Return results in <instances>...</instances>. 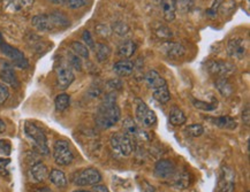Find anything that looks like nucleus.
Here are the masks:
<instances>
[{"label":"nucleus","mask_w":250,"mask_h":192,"mask_svg":"<svg viewBox=\"0 0 250 192\" xmlns=\"http://www.w3.org/2000/svg\"><path fill=\"white\" fill-rule=\"evenodd\" d=\"M120 115L121 113L117 105L116 97L113 95H107V97L104 98L103 103L98 107L95 115V122L101 129H110L118 123Z\"/></svg>","instance_id":"1"},{"label":"nucleus","mask_w":250,"mask_h":192,"mask_svg":"<svg viewBox=\"0 0 250 192\" xmlns=\"http://www.w3.org/2000/svg\"><path fill=\"white\" fill-rule=\"evenodd\" d=\"M32 24L38 32H51L67 29L70 26V22L64 13L55 11L50 14L35 15L32 18Z\"/></svg>","instance_id":"2"},{"label":"nucleus","mask_w":250,"mask_h":192,"mask_svg":"<svg viewBox=\"0 0 250 192\" xmlns=\"http://www.w3.org/2000/svg\"><path fill=\"white\" fill-rule=\"evenodd\" d=\"M24 132H26L27 137L33 142V147L36 148L37 152L43 154V156H49L50 154L48 138H46L44 130L39 128L38 126L33 125L32 122H26V125H24Z\"/></svg>","instance_id":"3"},{"label":"nucleus","mask_w":250,"mask_h":192,"mask_svg":"<svg viewBox=\"0 0 250 192\" xmlns=\"http://www.w3.org/2000/svg\"><path fill=\"white\" fill-rule=\"evenodd\" d=\"M101 181V175L96 168H85L74 173L72 182L76 187H92Z\"/></svg>","instance_id":"4"},{"label":"nucleus","mask_w":250,"mask_h":192,"mask_svg":"<svg viewBox=\"0 0 250 192\" xmlns=\"http://www.w3.org/2000/svg\"><path fill=\"white\" fill-rule=\"evenodd\" d=\"M53 158L59 166H68L73 162L74 154L69 143L64 139H59L53 145Z\"/></svg>","instance_id":"5"},{"label":"nucleus","mask_w":250,"mask_h":192,"mask_svg":"<svg viewBox=\"0 0 250 192\" xmlns=\"http://www.w3.org/2000/svg\"><path fill=\"white\" fill-rule=\"evenodd\" d=\"M111 145L116 152H118L123 157L131 156L133 152V137L126 134V132H117L111 137Z\"/></svg>","instance_id":"6"},{"label":"nucleus","mask_w":250,"mask_h":192,"mask_svg":"<svg viewBox=\"0 0 250 192\" xmlns=\"http://www.w3.org/2000/svg\"><path fill=\"white\" fill-rule=\"evenodd\" d=\"M235 66L226 61L211 60L206 64V70L218 79H228L231 75L235 73Z\"/></svg>","instance_id":"7"},{"label":"nucleus","mask_w":250,"mask_h":192,"mask_svg":"<svg viewBox=\"0 0 250 192\" xmlns=\"http://www.w3.org/2000/svg\"><path fill=\"white\" fill-rule=\"evenodd\" d=\"M0 49H1V52L6 55V57L9 58L12 61H13L15 66L22 68V69H26V68L29 66L27 58L24 57V54L20 51V49L14 48V46H11L6 44L5 42H1L0 43Z\"/></svg>","instance_id":"8"},{"label":"nucleus","mask_w":250,"mask_h":192,"mask_svg":"<svg viewBox=\"0 0 250 192\" xmlns=\"http://www.w3.org/2000/svg\"><path fill=\"white\" fill-rule=\"evenodd\" d=\"M248 48H247L246 39L241 37H235L227 43V54L228 57L235 59V60H242L247 55Z\"/></svg>","instance_id":"9"},{"label":"nucleus","mask_w":250,"mask_h":192,"mask_svg":"<svg viewBox=\"0 0 250 192\" xmlns=\"http://www.w3.org/2000/svg\"><path fill=\"white\" fill-rule=\"evenodd\" d=\"M55 73H57V85L60 90L68 89L70 84L74 82V80H75V76H74V73L69 64H59L55 69Z\"/></svg>","instance_id":"10"},{"label":"nucleus","mask_w":250,"mask_h":192,"mask_svg":"<svg viewBox=\"0 0 250 192\" xmlns=\"http://www.w3.org/2000/svg\"><path fill=\"white\" fill-rule=\"evenodd\" d=\"M235 173H234V170L231 167H223L218 182L219 192H234V189H235Z\"/></svg>","instance_id":"11"},{"label":"nucleus","mask_w":250,"mask_h":192,"mask_svg":"<svg viewBox=\"0 0 250 192\" xmlns=\"http://www.w3.org/2000/svg\"><path fill=\"white\" fill-rule=\"evenodd\" d=\"M136 117L138 122L142 126L149 128V127L155 126L157 123V115L153 111H151L148 105L143 101H138L136 108Z\"/></svg>","instance_id":"12"},{"label":"nucleus","mask_w":250,"mask_h":192,"mask_svg":"<svg viewBox=\"0 0 250 192\" xmlns=\"http://www.w3.org/2000/svg\"><path fill=\"white\" fill-rule=\"evenodd\" d=\"M177 172V167L171 160H159L155 166V175L160 179H172Z\"/></svg>","instance_id":"13"},{"label":"nucleus","mask_w":250,"mask_h":192,"mask_svg":"<svg viewBox=\"0 0 250 192\" xmlns=\"http://www.w3.org/2000/svg\"><path fill=\"white\" fill-rule=\"evenodd\" d=\"M160 49L169 59H180L186 53V48L180 43L165 42Z\"/></svg>","instance_id":"14"},{"label":"nucleus","mask_w":250,"mask_h":192,"mask_svg":"<svg viewBox=\"0 0 250 192\" xmlns=\"http://www.w3.org/2000/svg\"><path fill=\"white\" fill-rule=\"evenodd\" d=\"M144 80H146L148 88H150L151 90H156L166 84V80L163 79L162 75L153 69L147 73V75L144 76Z\"/></svg>","instance_id":"15"},{"label":"nucleus","mask_w":250,"mask_h":192,"mask_svg":"<svg viewBox=\"0 0 250 192\" xmlns=\"http://www.w3.org/2000/svg\"><path fill=\"white\" fill-rule=\"evenodd\" d=\"M162 12L163 17L167 22H172L175 18L177 13V1L175 0H162Z\"/></svg>","instance_id":"16"},{"label":"nucleus","mask_w":250,"mask_h":192,"mask_svg":"<svg viewBox=\"0 0 250 192\" xmlns=\"http://www.w3.org/2000/svg\"><path fill=\"white\" fill-rule=\"evenodd\" d=\"M113 72L120 77H127L131 76L134 72V64L128 60H121L114 64Z\"/></svg>","instance_id":"17"},{"label":"nucleus","mask_w":250,"mask_h":192,"mask_svg":"<svg viewBox=\"0 0 250 192\" xmlns=\"http://www.w3.org/2000/svg\"><path fill=\"white\" fill-rule=\"evenodd\" d=\"M35 0H6L5 8L9 12H21L30 8Z\"/></svg>","instance_id":"18"},{"label":"nucleus","mask_w":250,"mask_h":192,"mask_svg":"<svg viewBox=\"0 0 250 192\" xmlns=\"http://www.w3.org/2000/svg\"><path fill=\"white\" fill-rule=\"evenodd\" d=\"M30 175L35 182H43L45 181L49 176V170L43 162H37L30 169Z\"/></svg>","instance_id":"19"},{"label":"nucleus","mask_w":250,"mask_h":192,"mask_svg":"<svg viewBox=\"0 0 250 192\" xmlns=\"http://www.w3.org/2000/svg\"><path fill=\"white\" fill-rule=\"evenodd\" d=\"M49 179H50L52 184H54L55 187L60 189L66 188L67 183H68L65 173L61 172L59 169H52L51 172L49 173Z\"/></svg>","instance_id":"20"},{"label":"nucleus","mask_w":250,"mask_h":192,"mask_svg":"<svg viewBox=\"0 0 250 192\" xmlns=\"http://www.w3.org/2000/svg\"><path fill=\"white\" fill-rule=\"evenodd\" d=\"M0 79L11 86H14V88H17L18 85L17 75H15L13 68L8 66V64H5L4 68L1 69V72H0Z\"/></svg>","instance_id":"21"},{"label":"nucleus","mask_w":250,"mask_h":192,"mask_svg":"<svg viewBox=\"0 0 250 192\" xmlns=\"http://www.w3.org/2000/svg\"><path fill=\"white\" fill-rule=\"evenodd\" d=\"M136 48H137V45L135 44L133 40H126V42H123L122 44L119 45L118 55L120 58L128 59L131 58L132 55H134Z\"/></svg>","instance_id":"22"},{"label":"nucleus","mask_w":250,"mask_h":192,"mask_svg":"<svg viewBox=\"0 0 250 192\" xmlns=\"http://www.w3.org/2000/svg\"><path fill=\"white\" fill-rule=\"evenodd\" d=\"M211 121L215 126H217L218 128H221V129L234 130V129H236V127H237L236 121L231 116L216 117V119H211Z\"/></svg>","instance_id":"23"},{"label":"nucleus","mask_w":250,"mask_h":192,"mask_svg":"<svg viewBox=\"0 0 250 192\" xmlns=\"http://www.w3.org/2000/svg\"><path fill=\"white\" fill-rule=\"evenodd\" d=\"M96 51V58H97L98 63H105L111 57V53H112V49L107 44H104V43H98L95 48Z\"/></svg>","instance_id":"24"},{"label":"nucleus","mask_w":250,"mask_h":192,"mask_svg":"<svg viewBox=\"0 0 250 192\" xmlns=\"http://www.w3.org/2000/svg\"><path fill=\"white\" fill-rule=\"evenodd\" d=\"M186 121H187V117L180 108H178L177 106L172 108L171 112H169V122H171L172 126L180 127L182 125H184Z\"/></svg>","instance_id":"25"},{"label":"nucleus","mask_w":250,"mask_h":192,"mask_svg":"<svg viewBox=\"0 0 250 192\" xmlns=\"http://www.w3.org/2000/svg\"><path fill=\"white\" fill-rule=\"evenodd\" d=\"M153 99L158 101L159 104H166L168 103L171 99V92L167 84L160 86V88L153 90Z\"/></svg>","instance_id":"26"},{"label":"nucleus","mask_w":250,"mask_h":192,"mask_svg":"<svg viewBox=\"0 0 250 192\" xmlns=\"http://www.w3.org/2000/svg\"><path fill=\"white\" fill-rule=\"evenodd\" d=\"M216 85H217L218 91L220 92V95L224 96V97H230V96L233 95V85L232 83L228 80V79H218Z\"/></svg>","instance_id":"27"},{"label":"nucleus","mask_w":250,"mask_h":192,"mask_svg":"<svg viewBox=\"0 0 250 192\" xmlns=\"http://www.w3.org/2000/svg\"><path fill=\"white\" fill-rule=\"evenodd\" d=\"M69 105H70V97L69 95L67 94L58 95L54 99V106L57 112H64V111H66L67 108L69 107Z\"/></svg>","instance_id":"28"},{"label":"nucleus","mask_w":250,"mask_h":192,"mask_svg":"<svg viewBox=\"0 0 250 192\" xmlns=\"http://www.w3.org/2000/svg\"><path fill=\"white\" fill-rule=\"evenodd\" d=\"M111 30H112V32L120 37H127L131 35V28L128 27L127 23L122 22V21H116V22L112 24Z\"/></svg>","instance_id":"29"},{"label":"nucleus","mask_w":250,"mask_h":192,"mask_svg":"<svg viewBox=\"0 0 250 192\" xmlns=\"http://www.w3.org/2000/svg\"><path fill=\"white\" fill-rule=\"evenodd\" d=\"M70 51L81 59H88L89 55H90L89 54V48L81 42H73L70 44Z\"/></svg>","instance_id":"30"},{"label":"nucleus","mask_w":250,"mask_h":192,"mask_svg":"<svg viewBox=\"0 0 250 192\" xmlns=\"http://www.w3.org/2000/svg\"><path fill=\"white\" fill-rule=\"evenodd\" d=\"M173 179V185L179 189H186L189 185V175L187 173H178L174 175Z\"/></svg>","instance_id":"31"},{"label":"nucleus","mask_w":250,"mask_h":192,"mask_svg":"<svg viewBox=\"0 0 250 192\" xmlns=\"http://www.w3.org/2000/svg\"><path fill=\"white\" fill-rule=\"evenodd\" d=\"M123 129H125L126 134L131 136V137H137L141 132L137 128L136 123H135L134 120H132L131 117H128V119L123 121Z\"/></svg>","instance_id":"32"},{"label":"nucleus","mask_w":250,"mask_h":192,"mask_svg":"<svg viewBox=\"0 0 250 192\" xmlns=\"http://www.w3.org/2000/svg\"><path fill=\"white\" fill-rule=\"evenodd\" d=\"M193 104L197 110L204 111V112H211V111H215L217 108L218 100H216L215 98H212V103H205V101L202 100H194Z\"/></svg>","instance_id":"33"},{"label":"nucleus","mask_w":250,"mask_h":192,"mask_svg":"<svg viewBox=\"0 0 250 192\" xmlns=\"http://www.w3.org/2000/svg\"><path fill=\"white\" fill-rule=\"evenodd\" d=\"M184 131H186V134L189 137H200L204 132V128H203L202 125H199V123H193V125L187 126Z\"/></svg>","instance_id":"34"},{"label":"nucleus","mask_w":250,"mask_h":192,"mask_svg":"<svg viewBox=\"0 0 250 192\" xmlns=\"http://www.w3.org/2000/svg\"><path fill=\"white\" fill-rule=\"evenodd\" d=\"M223 4H224V0H214L211 6L206 9V15H208L210 18H215L217 16L219 9H220L221 5Z\"/></svg>","instance_id":"35"},{"label":"nucleus","mask_w":250,"mask_h":192,"mask_svg":"<svg viewBox=\"0 0 250 192\" xmlns=\"http://www.w3.org/2000/svg\"><path fill=\"white\" fill-rule=\"evenodd\" d=\"M68 64L70 68H74L76 70H82V60L81 58L78 57L76 54H74L72 51L68 52Z\"/></svg>","instance_id":"36"},{"label":"nucleus","mask_w":250,"mask_h":192,"mask_svg":"<svg viewBox=\"0 0 250 192\" xmlns=\"http://www.w3.org/2000/svg\"><path fill=\"white\" fill-rule=\"evenodd\" d=\"M177 1V8L182 13H188L194 7V0H175Z\"/></svg>","instance_id":"37"},{"label":"nucleus","mask_w":250,"mask_h":192,"mask_svg":"<svg viewBox=\"0 0 250 192\" xmlns=\"http://www.w3.org/2000/svg\"><path fill=\"white\" fill-rule=\"evenodd\" d=\"M96 33L98 36L101 37V38H109V37L112 35V30H111L110 27L105 26V24H98L95 28Z\"/></svg>","instance_id":"38"},{"label":"nucleus","mask_w":250,"mask_h":192,"mask_svg":"<svg viewBox=\"0 0 250 192\" xmlns=\"http://www.w3.org/2000/svg\"><path fill=\"white\" fill-rule=\"evenodd\" d=\"M91 0H68L67 1V6L72 9H79L82 7H85L90 4Z\"/></svg>","instance_id":"39"},{"label":"nucleus","mask_w":250,"mask_h":192,"mask_svg":"<svg viewBox=\"0 0 250 192\" xmlns=\"http://www.w3.org/2000/svg\"><path fill=\"white\" fill-rule=\"evenodd\" d=\"M12 152V144L9 141L6 139H0V154L1 156L8 157Z\"/></svg>","instance_id":"40"},{"label":"nucleus","mask_w":250,"mask_h":192,"mask_svg":"<svg viewBox=\"0 0 250 192\" xmlns=\"http://www.w3.org/2000/svg\"><path fill=\"white\" fill-rule=\"evenodd\" d=\"M82 39L83 42H84V45L88 48L89 49H95L96 48V43L94 38H92L91 33L88 32V30H85V32H83L82 33Z\"/></svg>","instance_id":"41"},{"label":"nucleus","mask_w":250,"mask_h":192,"mask_svg":"<svg viewBox=\"0 0 250 192\" xmlns=\"http://www.w3.org/2000/svg\"><path fill=\"white\" fill-rule=\"evenodd\" d=\"M9 163H11V159L8 158H0V176L2 177H8L9 176V172L7 169V167Z\"/></svg>","instance_id":"42"},{"label":"nucleus","mask_w":250,"mask_h":192,"mask_svg":"<svg viewBox=\"0 0 250 192\" xmlns=\"http://www.w3.org/2000/svg\"><path fill=\"white\" fill-rule=\"evenodd\" d=\"M155 33L159 37V38H163V39H168L173 36L171 30H169L168 28H166V27H159L158 29L156 30Z\"/></svg>","instance_id":"43"},{"label":"nucleus","mask_w":250,"mask_h":192,"mask_svg":"<svg viewBox=\"0 0 250 192\" xmlns=\"http://www.w3.org/2000/svg\"><path fill=\"white\" fill-rule=\"evenodd\" d=\"M9 97V91L8 88L2 83H0V105L5 104Z\"/></svg>","instance_id":"44"},{"label":"nucleus","mask_w":250,"mask_h":192,"mask_svg":"<svg viewBox=\"0 0 250 192\" xmlns=\"http://www.w3.org/2000/svg\"><path fill=\"white\" fill-rule=\"evenodd\" d=\"M241 116H242L243 123H245L247 127H249V123H250V112H249V106H248V105H247L246 108H243Z\"/></svg>","instance_id":"45"},{"label":"nucleus","mask_w":250,"mask_h":192,"mask_svg":"<svg viewBox=\"0 0 250 192\" xmlns=\"http://www.w3.org/2000/svg\"><path fill=\"white\" fill-rule=\"evenodd\" d=\"M92 192H110V190L107 189V187H105V185L98 183L96 185H92Z\"/></svg>","instance_id":"46"},{"label":"nucleus","mask_w":250,"mask_h":192,"mask_svg":"<svg viewBox=\"0 0 250 192\" xmlns=\"http://www.w3.org/2000/svg\"><path fill=\"white\" fill-rule=\"evenodd\" d=\"M5 130H6L5 122H4V121H2L1 119H0V134H2V132H5Z\"/></svg>","instance_id":"47"},{"label":"nucleus","mask_w":250,"mask_h":192,"mask_svg":"<svg viewBox=\"0 0 250 192\" xmlns=\"http://www.w3.org/2000/svg\"><path fill=\"white\" fill-rule=\"evenodd\" d=\"M144 192H156V191H155V188L151 187L149 184H147V188L144 189Z\"/></svg>","instance_id":"48"},{"label":"nucleus","mask_w":250,"mask_h":192,"mask_svg":"<svg viewBox=\"0 0 250 192\" xmlns=\"http://www.w3.org/2000/svg\"><path fill=\"white\" fill-rule=\"evenodd\" d=\"M36 192H52V191L49 188H43V189H39V190Z\"/></svg>","instance_id":"49"},{"label":"nucleus","mask_w":250,"mask_h":192,"mask_svg":"<svg viewBox=\"0 0 250 192\" xmlns=\"http://www.w3.org/2000/svg\"><path fill=\"white\" fill-rule=\"evenodd\" d=\"M52 1H54V2H58V4H60V2H64L65 0H52Z\"/></svg>","instance_id":"50"},{"label":"nucleus","mask_w":250,"mask_h":192,"mask_svg":"<svg viewBox=\"0 0 250 192\" xmlns=\"http://www.w3.org/2000/svg\"><path fill=\"white\" fill-rule=\"evenodd\" d=\"M73 192H91V191H86V190H75Z\"/></svg>","instance_id":"51"}]
</instances>
